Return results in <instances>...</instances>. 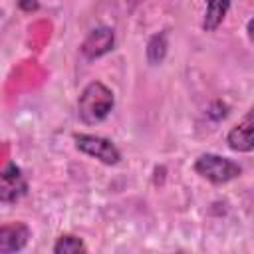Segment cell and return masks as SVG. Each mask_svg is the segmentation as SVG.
<instances>
[{
	"mask_svg": "<svg viewBox=\"0 0 254 254\" xmlns=\"http://www.w3.org/2000/svg\"><path fill=\"white\" fill-rule=\"evenodd\" d=\"M115 105L113 91L99 79L89 81L77 97V117L85 125H95L107 119Z\"/></svg>",
	"mask_w": 254,
	"mask_h": 254,
	"instance_id": "6da1fadb",
	"label": "cell"
},
{
	"mask_svg": "<svg viewBox=\"0 0 254 254\" xmlns=\"http://www.w3.org/2000/svg\"><path fill=\"white\" fill-rule=\"evenodd\" d=\"M192 169L198 177H202L204 181H208L212 185H226V183H230L242 175V167L236 161L222 157V155H216V153L198 155Z\"/></svg>",
	"mask_w": 254,
	"mask_h": 254,
	"instance_id": "7a4b0ae2",
	"label": "cell"
},
{
	"mask_svg": "<svg viewBox=\"0 0 254 254\" xmlns=\"http://www.w3.org/2000/svg\"><path fill=\"white\" fill-rule=\"evenodd\" d=\"M73 143H75L77 151L97 159L103 165H117L121 161V151L107 137L91 135V133H75L73 135Z\"/></svg>",
	"mask_w": 254,
	"mask_h": 254,
	"instance_id": "3957f363",
	"label": "cell"
},
{
	"mask_svg": "<svg viewBox=\"0 0 254 254\" xmlns=\"http://www.w3.org/2000/svg\"><path fill=\"white\" fill-rule=\"evenodd\" d=\"M26 194H28V181L22 169L12 161L6 163L0 175V200L4 204H12V202H18Z\"/></svg>",
	"mask_w": 254,
	"mask_h": 254,
	"instance_id": "277c9868",
	"label": "cell"
},
{
	"mask_svg": "<svg viewBox=\"0 0 254 254\" xmlns=\"http://www.w3.org/2000/svg\"><path fill=\"white\" fill-rule=\"evenodd\" d=\"M226 143L236 153L254 151V107H250L246 115L228 131Z\"/></svg>",
	"mask_w": 254,
	"mask_h": 254,
	"instance_id": "5b68a950",
	"label": "cell"
},
{
	"mask_svg": "<svg viewBox=\"0 0 254 254\" xmlns=\"http://www.w3.org/2000/svg\"><path fill=\"white\" fill-rule=\"evenodd\" d=\"M32 230L26 222H6L0 226V254H14L26 248Z\"/></svg>",
	"mask_w": 254,
	"mask_h": 254,
	"instance_id": "8992f818",
	"label": "cell"
},
{
	"mask_svg": "<svg viewBox=\"0 0 254 254\" xmlns=\"http://www.w3.org/2000/svg\"><path fill=\"white\" fill-rule=\"evenodd\" d=\"M115 46V34L111 28L107 26H101V28H95L87 34V38L83 40L81 44V54L85 60H97L105 54H109Z\"/></svg>",
	"mask_w": 254,
	"mask_h": 254,
	"instance_id": "52a82bcc",
	"label": "cell"
},
{
	"mask_svg": "<svg viewBox=\"0 0 254 254\" xmlns=\"http://www.w3.org/2000/svg\"><path fill=\"white\" fill-rule=\"evenodd\" d=\"M230 6H232V0H206L202 24H200L202 30L204 32H216L222 26Z\"/></svg>",
	"mask_w": 254,
	"mask_h": 254,
	"instance_id": "ba28073f",
	"label": "cell"
},
{
	"mask_svg": "<svg viewBox=\"0 0 254 254\" xmlns=\"http://www.w3.org/2000/svg\"><path fill=\"white\" fill-rule=\"evenodd\" d=\"M167 50H169V40H167V32H157L149 38L147 42V48H145V54H147V62L151 65H159L163 64L165 56H167Z\"/></svg>",
	"mask_w": 254,
	"mask_h": 254,
	"instance_id": "9c48e42d",
	"label": "cell"
},
{
	"mask_svg": "<svg viewBox=\"0 0 254 254\" xmlns=\"http://www.w3.org/2000/svg\"><path fill=\"white\" fill-rule=\"evenodd\" d=\"M54 254H79V252H87L85 242L75 236V234H62L58 236V240L52 246Z\"/></svg>",
	"mask_w": 254,
	"mask_h": 254,
	"instance_id": "30bf717a",
	"label": "cell"
},
{
	"mask_svg": "<svg viewBox=\"0 0 254 254\" xmlns=\"http://www.w3.org/2000/svg\"><path fill=\"white\" fill-rule=\"evenodd\" d=\"M18 6L24 12H36L40 4H38V0H18Z\"/></svg>",
	"mask_w": 254,
	"mask_h": 254,
	"instance_id": "8fae6325",
	"label": "cell"
},
{
	"mask_svg": "<svg viewBox=\"0 0 254 254\" xmlns=\"http://www.w3.org/2000/svg\"><path fill=\"white\" fill-rule=\"evenodd\" d=\"M246 34H248V40L254 44V16L246 22Z\"/></svg>",
	"mask_w": 254,
	"mask_h": 254,
	"instance_id": "7c38bea8",
	"label": "cell"
}]
</instances>
